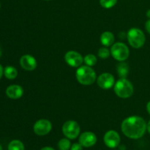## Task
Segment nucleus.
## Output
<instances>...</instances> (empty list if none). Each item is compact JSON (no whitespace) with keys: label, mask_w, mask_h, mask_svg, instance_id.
I'll list each match as a JSON object with an SVG mask.
<instances>
[{"label":"nucleus","mask_w":150,"mask_h":150,"mask_svg":"<svg viewBox=\"0 0 150 150\" xmlns=\"http://www.w3.org/2000/svg\"><path fill=\"white\" fill-rule=\"evenodd\" d=\"M146 124L142 117L132 116L123 120L121 130L123 134L131 139H139L143 137L146 131Z\"/></svg>","instance_id":"f257e3e1"},{"label":"nucleus","mask_w":150,"mask_h":150,"mask_svg":"<svg viewBox=\"0 0 150 150\" xmlns=\"http://www.w3.org/2000/svg\"><path fill=\"white\" fill-rule=\"evenodd\" d=\"M76 77L79 83L84 86L92 85L97 81V75L95 70L87 65H81L78 67Z\"/></svg>","instance_id":"f03ea898"},{"label":"nucleus","mask_w":150,"mask_h":150,"mask_svg":"<svg viewBox=\"0 0 150 150\" xmlns=\"http://www.w3.org/2000/svg\"><path fill=\"white\" fill-rule=\"evenodd\" d=\"M114 90L119 98L127 99L133 95L134 87L133 83L128 79L120 78L114 84Z\"/></svg>","instance_id":"7ed1b4c3"},{"label":"nucleus","mask_w":150,"mask_h":150,"mask_svg":"<svg viewBox=\"0 0 150 150\" xmlns=\"http://www.w3.org/2000/svg\"><path fill=\"white\" fill-rule=\"evenodd\" d=\"M127 38L130 46L136 49L143 47L146 42V36L144 33L138 28H131L127 32Z\"/></svg>","instance_id":"20e7f679"},{"label":"nucleus","mask_w":150,"mask_h":150,"mask_svg":"<svg viewBox=\"0 0 150 150\" xmlns=\"http://www.w3.org/2000/svg\"><path fill=\"white\" fill-rule=\"evenodd\" d=\"M111 55L118 62H125L130 56V49L126 44L117 42L113 44L111 48Z\"/></svg>","instance_id":"39448f33"},{"label":"nucleus","mask_w":150,"mask_h":150,"mask_svg":"<svg viewBox=\"0 0 150 150\" xmlns=\"http://www.w3.org/2000/svg\"><path fill=\"white\" fill-rule=\"evenodd\" d=\"M62 130L66 138L69 139H75L79 136L81 127L79 123L74 120H68L63 124Z\"/></svg>","instance_id":"423d86ee"},{"label":"nucleus","mask_w":150,"mask_h":150,"mask_svg":"<svg viewBox=\"0 0 150 150\" xmlns=\"http://www.w3.org/2000/svg\"><path fill=\"white\" fill-rule=\"evenodd\" d=\"M52 130V124L48 120L41 119L38 120L33 126V130L38 136H43L48 134Z\"/></svg>","instance_id":"0eeeda50"},{"label":"nucleus","mask_w":150,"mask_h":150,"mask_svg":"<svg viewBox=\"0 0 150 150\" xmlns=\"http://www.w3.org/2000/svg\"><path fill=\"white\" fill-rule=\"evenodd\" d=\"M64 60L72 67H79L83 62V57L76 51H69L64 55Z\"/></svg>","instance_id":"6e6552de"},{"label":"nucleus","mask_w":150,"mask_h":150,"mask_svg":"<svg viewBox=\"0 0 150 150\" xmlns=\"http://www.w3.org/2000/svg\"><path fill=\"white\" fill-rule=\"evenodd\" d=\"M115 78L111 73H103L97 78V83L103 89H109L115 84Z\"/></svg>","instance_id":"1a4fd4ad"},{"label":"nucleus","mask_w":150,"mask_h":150,"mask_svg":"<svg viewBox=\"0 0 150 150\" xmlns=\"http://www.w3.org/2000/svg\"><path fill=\"white\" fill-rule=\"evenodd\" d=\"M103 142L108 148H116L120 143V134L115 130H108L104 135Z\"/></svg>","instance_id":"9d476101"},{"label":"nucleus","mask_w":150,"mask_h":150,"mask_svg":"<svg viewBox=\"0 0 150 150\" xmlns=\"http://www.w3.org/2000/svg\"><path fill=\"white\" fill-rule=\"evenodd\" d=\"M79 143L83 147H92L96 144L97 136L94 133L90 131L83 132L79 136Z\"/></svg>","instance_id":"9b49d317"},{"label":"nucleus","mask_w":150,"mask_h":150,"mask_svg":"<svg viewBox=\"0 0 150 150\" xmlns=\"http://www.w3.org/2000/svg\"><path fill=\"white\" fill-rule=\"evenodd\" d=\"M20 64L23 70L26 71H32L36 69L38 66L37 60L33 56L25 54L20 59Z\"/></svg>","instance_id":"f8f14e48"},{"label":"nucleus","mask_w":150,"mask_h":150,"mask_svg":"<svg viewBox=\"0 0 150 150\" xmlns=\"http://www.w3.org/2000/svg\"><path fill=\"white\" fill-rule=\"evenodd\" d=\"M6 95L9 98L13 100H17L21 98L23 95V89L17 84H13L9 86L6 89Z\"/></svg>","instance_id":"ddd939ff"},{"label":"nucleus","mask_w":150,"mask_h":150,"mask_svg":"<svg viewBox=\"0 0 150 150\" xmlns=\"http://www.w3.org/2000/svg\"><path fill=\"white\" fill-rule=\"evenodd\" d=\"M114 40H115V37L114 34L108 31L103 32L100 36L101 43L105 47L111 46L114 43Z\"/></svg>","instance_id":"4468645a"},{"label":"nucleus","mask_w":150,"mask_h":150,"mask_svg":"<svg viewBox=\"0 0 150 150\" xmlns=\"http://www.w3.org/2000/svg\"><path fill=\"white\" fill-rule=\"evenodd\" d=\"M4 75L7 79L13 80L15 79L18 76V70L16 67L13 66H7L4 69Z\"/></svg>","instance_id":"2eb2a0df"},{"label":"nucleus","mask_w":150,"mask_h":150,"mask_svg":"<svg viewBox=\"0 0 150 150\" xmlns=\"http://www.w3.org/2000/svg\"><path fill=\"white\" fill-rule=\"evenodd\" d=\"M129 72V67L125 62H121V63L117 65V73H118L119 76L120 78H124L126 79L127 73Z\"/></svg>","instance_id":"dca6fc26"},{"label":"nucleus","mask_w":150,"mask_h":150,"mask_svg":"<svg viewBox=\"0 0 150 150\" xmlns=\"http://www.w3.org/2000/svg\"><path fill=\"white\" fill-rule=\"evenodd\" d=\"M83 62L86 64V65L89 66V67H92L95 66L98 62V58L94 54H87L83 57Z\"/></svg>","instance_id":"f3484780"},{"label":"nucleus","mask_w":150,"mask_h":150,"mask_svg":"<svg viewBox=\"0 0 150 150\" xmlns=\"http://www.w3.org/2000/svg\"><path fill=\"white\" fill-rule=\"evenodd\" d=\"M8 150H24V145L21 141L13 140L9 144Z\"/></svg>","instance_id":"a211bd4d"},{"label":"nucleus","mask_w":150,"mask_h":150,"mask_svg":"<svg viewBox=\"0 0 150 150\" xmlns=\"http://www.w3.org/2000/svg\"><path fill=\"white\" fill-rule=\"evenodd\" d=\"M71 147V143L67 138L60 139L58 142V148L59 150H70Z\"/></svg>","instance_id":"6ab92c4d"},{"label":"nucleus","mask_w":150,"mask_h":150,"mask_svg":"<svg viewBox=\"0 0 150 150\" xmlns=\"http://www.w3.org/2000/svg\"><path fill=\"white\" fill-rule=\"evenodd\" d=\"M98 55L102 59H108L110 57V55H111V51L108 48H107L105 46L102 47V48H100L98 50Z\"/></svg>","instance_id":"aec40b11"},{"label":"nucleus","mask_w":150,"mask_h":150,"mask_svg":"<svg viewBox=\"0 0 150 150\" xmlns=\"http://www.w3.org/2000/svg\"><path fill=\"white\" fill-rule=\"evenodd\" d=\"M117 3V0H100V4L103 8L109 9L115 6Z\"/></svg>","instance_id":"412c9836"},{"label":"nucleus","mask_w":150,"mask_h":150,"mask_svg":"<svg viewBox=\"0 0 150 150\" xmlns=\"http://www.w3.org/2000/svg\"><path fill=\"white\" fill-rule=\"evenodd\" d=\"M70 150H83V146L80 143H75L71 145Z\"/></svg>","instance_id":"4be33fe9"},{"label":"nucleus","mask_w":150,"mask_h":150,"mask_svg":"<svg viewBox=\"0 0 150 150\" xmlns=\"http://www.w3.org/2000/svg\"><path fill=\"white\" fill-rule=\"evenodd\" d=\"M145 28H146V30L147 31L148 33L150 35V19H148L146 21V23H145Z\"/></svg>","instance_id":"5701e85b"},{"label":"nucleus","mask_w":150,"mask_h":150,"mask_svg":"<svg viewBox=\"0 0 150 150\" xmlns=\"http://www.w3.org/2000/svg\"><path fill=\"white\" fill-rule=\"evenodd\" d=\"M3 74H4V69H3L2 66L0 64V79H1V77H2Z\"/></svg>","instance_id":"b1692460"},{"label":"nucleus","mask_w":150,"mask_h":150,"mask_svg":"<svg viewBox=\"0 0 150 150\" xmlns=\"http://www.w3.org/2000/svg\"><path fill=\"white\" fill-rule=\"evenodd\" d=\"M40 150H55V149H54V148L51 147V146H44V147H42Z\"/></svg>","instance_id":"393cba45"},{"label":"nucleus","mask_w":150,"mask_h":150,"mask_svg":"<svg viewBox=\"0 0 150 150\" xmlns=\"http://www.w3.org/2000/svg\"><path fill=\"white\" fill-rule=\"evenodd\" d=\"M146 111H147V112L149 113V114L150 115V101H149L148 103L146 104Z\"/></svg>","instance_id":"a878e982"},{"label":"nucleus","mask_w":150,"mask_h":150,"mask_svg":"<svg viewBox=\"0 0 150 150\" xmlns=\"http://www.w3.org/2000/svg\"><path fill=\"white\" fill-rule=\"evenodd\" d=\"M146 130H147L148 133L150 134V120L148 122L147 124H146Z\"/></svg>","instance_id":"bb28decb"},{"label":"nucleus","mask_w":150,"mask_h":150,"mask_svg":"<svg viewBox=\"0 0 150 150\" xmlns=\"http://www.w3.org/2000/svg\"><path fill=\"white\" fill-rule=\"evenodd\" d=\"M146 16H147L148 18L150 19V9H149V10H148L147 11H146Z\"/></svg>","instance_id":"cd10ccee"},{"label":"nucleus","mask_w":150,"mask_h":150,"mask_svg":"<svg viewBox=\"0 0 150 150\" xmlns=\"http://www.w3.org/2000/svg\"><path fill=\"white\" fill-rule=\"evenodd\" d=\"M1 54H2V50H1V47H0V57L1 56Z\"/></svg>","instance_id":"c85d7f7f"},{"label":"nucleus","mask_w":150,"mask_h":150,"mask_svg":"<svg viewBox=\"0 0 150 150\" xmlns=\"http://www.w3.org/2000/svg\"><path fill=\"white\" fill-rule=\"evenodd\" d=\"M0 150H2V147H1V145H0Z\"/></svg>","instance_id":"c756f323"},{"label":"nucleus","mask_w":150,"mask_h":150,"mask_svg":"<svg viewBox=\"0 0 150 150\" xmlns=\"http://www.w3.org/2000/svg\"><path fill=\"white\" fill-rule=\"evenodd\" d=\"M45 1H50V0H45Z\"/></svg>","instance_id":"7c9ffc66"},{"label":"nucleus","mask_w":150,"mask_h":150,"mask_svg":"<svg viewBox=\"0 0 150 150\" xmlns=\"http://www.w3.org/2000/svg\"><path fill=\"white\" fill-rule=\"evenodd\" d=\"M0 7H1V4H0Z\"/></svg>","instance_id":"2f4dec72"}]
</instances>
